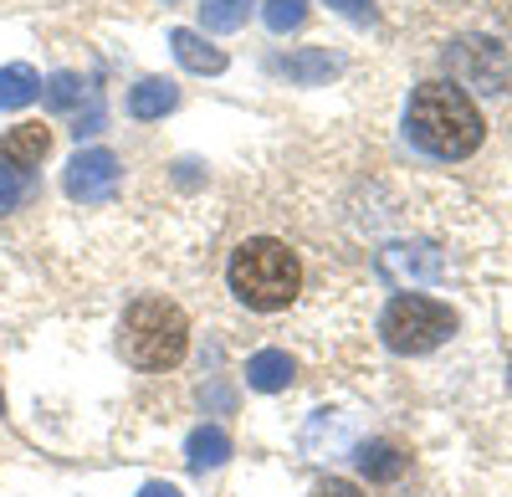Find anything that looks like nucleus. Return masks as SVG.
<instances>
[{"label":"nucleus","mask_w":512,"mask_h":497,"mask_svg":"<svg viewBox=\"0 0 512 497\" xmlns=\"http://www.w3.org/2000/svg\"><path fill=\"white\" fill-rule=\"evenodd\" d=\"M405 134L436 159H466L482 144V113L456 82H420L405 108Z\"/></svg>","instance_id":"nucleus-1"},{"label":"nucleus","mask_w":512,"mask_h":497,"mask_svg":"<svg viewBox=\"0 0 512 497\" xmlns=\"http://www.w3.org/2000/svg\"><path fill=\"white\" fill-rule=\"evenodd\" d=\"M226 282H231V293H236L246 308H256V313H282V308L297 298V287H303V262H297V252H287L282 241L251 236V241H241L236 252H231Z\"/></svg>","instance_id":"nucleus-2"},{"label":"nucleus","mask_w":512,"mask_h":497,"mask_svg":"<svg viewBox=\"0 0 512 497\" xmlns=\"http://www.w3.org/2000/svg\"><path fill=\"white\" fill-rule=\"evenodd\" d=\"M118 349L134 369H175L190 349V323L169 298H139L118 323Z\"/></svg>","instance_id":"nucleus-3"},{"label":"nucleus","mask_w":512,"mask_h":497,"mask_svg":"<svg viewBox=\"0 0 512 497\" xmlns=\"http://www.w3.org/2000/svg\"><path fill=\"white\" fill-rule=\"evenodd\" d=\"M379 334L395 354H431L436 344H446L456 334V313L436 298H420V293H400L379 318Z\"/></svg>","instance_id":"nucleus-4"},{"label":"nucleus","mask_w":512,"mask_h":497,"mask_svg":"<svg viewBox=\"0 0 512 497\" xmlns=\"http://www.w3.org/2000/svg\"><path fill=\"white\" fill-rule=\"evenodd\" d=\"M118 180H123L118 154H108V149H82V154H72L67 175H62L67 195L82 200V205H103V200H113Z\"/></svg>","instance_id":"nucleus-5"},{"label":"nucleus","mask_w":512,"mask_h":497,"mask_svg":"<svg viewBox=\"0 0 512 497\" xmlns=\"http://www.w3.org/2000/svg\"><path fill=\"white\" fill-rule=\"evenodd\" d=\"M379 267L390 282H436L446 262L431 241H395V246H384Z\"/></svg>","instance_id":"nucleus-6"},{"label":"nucleus","mask_w":512,"mask_h":497,"mask_svg":"<svg viewBox=\"0 0 512 497\" xmlns=\"http://www.w3.org/2000/svg\"><path fill=\"white\" fill-rule=\"evenodd\" d=\"M47 149H52V134L41 129V123H16V129L0 139V164L16 175H31L36 164L47 159Z\"/></svg>","instance_id":"nucleus-7"},{"label":"nucleus","mask_w":512,"mask_h":497,"mask_svg":"<svg viewBox=\"0 0 512 497\" xmlns=\"http://www.w3.org/2000/svg\"><path fill=\"white\" fill-rule=\"evenodd\" d=\"M169 47H175L180 67L195 72V77H216V72H226V52H221V47H210L200 31H185V26H180V31H169Z\"/></svg>","instance_id":"nucleus-8"},{"label":"nucleus","mask_w":512,"mask_h":497,"mask_svg":"<svg viewBox=\"0 0 512 497\" xmlns=\"http://www.w3.org/2000/svg\"><path fill=\"white\" fill-rule=\"evenodd\" d=\"M354 462H359V472H364L369 482H395V477H405V467H410V457H405L395 441H359V446H354Z\"/></svg>","instance_id":"nucleus-9"},{"label":"nucleus","mask_w":512,"mask_h":497,"mask_svg":"<svg viewBox=\"0 0 512 497\" xmlns=\"http://www.w3.org/2000/svg\"><path fill=\"white\" fill-rule=\"evenodd\" d=\"M292 375H297V364H292V354H282V349H262V354H251V359H246V385H251V390H262V395L287 390Z\"/></svg>","instance_id":"nucleus-10"},{"label":"nucleus","mask_w":512,"mask_h":497,"mask_svg":"<svg viewBox=\"0 0 512 497\" xmlns=\"http://www.w3.org/2000/svg\"><path fill=\"white\" fill-rule=\"evenodd\" d=\"M175 103H180V88H175L169 77H144L139 88H128V113L144 118V123H149V118H164Z\"/></svg>","instance_id":"nucleus-11"},{"label":"nucleus","mask_w":512,"mask_h":497,"mask_svg":"<svg viewBox=\"0 0 512 497\" xmlns=\"http://www.w3.org/2000/svg\"><path fill=\"white\" fill-rule=\"evenodd\" d=\"M185 462H190L195 472H210V467L231 462V436H226L221 426H200V431L185 441Z\"/></svg>","instance_id":"nucleus-12"},{"label":"nucleus","mask_w":512,"mask_h":497,"mask_svg":"<svg viewBox=\"0 0 512 497\" xmlns=\"http://www.w3.org/2000/svg\"><path fill=\"white\" fill-rule=\"evenodd\" d=\"M272 67H277V72H287L292 82H303V88H313V82H323V77H333V72H338V62H333L328 52H318V47H313V52H292V57H277Z\"/></svg>","instance_id":"nucleus-13"},{"label":"nucleus","mask_w":512,"mask_h":497,"mask_svg":"<svg viewBox=\"0 0 512 497\" xmlns=\"http://www.w3.org/2000/svg\"><path fill=\"white\" fill-rule=\"evenodd\" d=\"M256 0H200V26L205 31H216V36H231L246 26Z\"/></svg>","instance_id":"nucleus-14"},{"label":"nucleus","mask_w":512,"mask_h":497,"mask_svg":"<svg viewBox=\"0 0 512 497\" xmlns=\"http://www.w3.org/2000/svg\"><path fill=\"white\" fill-rule=\"evenodd\" d=\"M36 93H41V77H36L26 62L0 67V108H26Z\"/></svg>","instance_id":"nucleus-15"},{"label":"nucleus","mask_w":512,"mask_h":497,"mask_svg":"<svg viewBox=\"0 0 512 497\" xmlns=\"http://www.w3.org/2000/svg\"><path fill=\"white\" fill-rule=\"evenodd\" d=\"M262 16H267V26L282 36V31H297L308 21V0H267L262 6Z\"/></svg>","instance_id":"nucleus-16"},{"label":"nucleus","mask_w":512,"mask_h":497,"mask_svg":"<svg viewBox=\"0 0 512 497\" xmlns=\"http://www.w3.org/2000/svg\"><path fill=\"white\" fill-rule=\"evenodd\" d=\"M41 93H47L52 108H77V98H82V77H77V72H52Z\"/></svg>","instance_id":"nucleus-17"},{"label":"nucleus","mask_w":512,"mask_h":497,"mask_svg":"<svg viewBox=\"0 0 512 497\" xmlns=\"http://www.w3.org/2000/svg\"><path fill=\"white\" fill-rule=\"evenodd\" d=\"M26 195H31V175H16V170L0 164V216H11Z\"/></svg>","instance_id":"nucleus-18"},{"label":"nucleus","mask_w":512,"mask_h":497,"mask_svg":"<svg viewBox=\"0 0 512 497\" xmlns=\"http://www.w3.org/2000/svg\"><path fill=\"white\" fill-rule=\"evenodd\" d=\"M313 497H364L354 482H344V477H328V482H318L313 487Z\"/></svg>","instance_id":"nucleus-19"},{"label":"nucleus","mask_w":512,"mask_h":497,"mask_svg":"<svg viewBox=\"0 0 512 497\" xmlns=\"http://www.w3.org/2000/svg\"><path fill=\"white\" fill-rule=\"evenodd\" d=\"M139 497H185V492H180V487H169V482H144Z\"/></svg>","instance_id":"nucleus-20"},{"label":"nucleus","mask_w":512,"mask_h":497,"mask_svg":"<svg viewBox=\"0 0 512 497\" xmlns=\"http://www.w3.org/2000/svg\"><path fill=\"white\" fill-rule=\"evenodd\" d=\"M333 11H344V16H364L369 11V0H328Z\"/></svg>","instance_id":"nucleus-21"},{"label":"nucleus","mask_w":512,"mask_h":497,"mask_svg":"<svg viewBox=\"0 0 512 497\" xmlns=\"http://www.w3.org/2000/svg\"><path fill=\"white\" fill-rule=\"evenodd\" d=\"M0 410H6V395H0Z\"/></svg>","instance_id":"nucleus-22"}]
</instances>
